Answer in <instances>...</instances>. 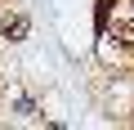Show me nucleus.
<instances>
[{"instance_id":"obj_2","label":"nucleus","mask_w":134,"mask_h":130,"mask_svg":"<svg viewBox=\"0 0 134 130\" xmlns=\"http://www.w3.org/2000/svg\"><path fill=\"white\" fill-rule=\"evenodd\" d=\"M112 40H116V49H134V23L121 18V23L112 27Z\"/></svg>"},{"instance_id":"obj_1","label":"nucleus","mask_w":134,"mask_h":130,"mask_svg":"<svg viewBox=\"0 0 134 130\" xmlns=\"http://www.w3.org/2000/svg\"><path fill=\"white\" fill-rule=\"evenodd\" d=\"M0 32H5V40H23V36L31 32V23H27L23 14H9L5 23H0Z\"/></svg>"},{"instance_id":"obj_3","label":"nucleus","mask_w":134,"mask_h":130,"mask_svg":"<svg viewBox=\"0 0 134 130\" xmlns=\"http://www.w3.org/2000/svg\"><path fill=\"white\" fill-rule=\"evenodd\" d=\"M112 5H116V0H98V9H94V23H98V27H107V14H112Z\"/></svg>"}]
</instances>
